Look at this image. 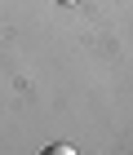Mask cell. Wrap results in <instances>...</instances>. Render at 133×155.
Returning <instances> with one entry per match:
<instances>
[{
	"label": "cell",
	"instance_id": "1",
	"mask_svg": "<svg viewBox=\"0 0 133 155\" xmlns=\"http://www.w3.org/2000/svg\"><path fill=\"white\" fill-rule=\"evenodd\" d=\"M40 155H80V151H75V146H67V142H53V146H45Z\"/></svg>",
	"mask_w": 133,
	"mask_h": 155
},
{
	"label": "cell",
	"instance_id": "2",
	"mask_svg": "<svg viewBox=\"0 0 133 155\" xmlns=\"http://www.w3.org/2000/svg\"><path fill=\"white\" fill-rule=\"evenodd\" d=\"M58 5H80V0H58Z\"/></svg>",
	"mask_w": 133,
	"mask_h": 155
}]
</instances>
